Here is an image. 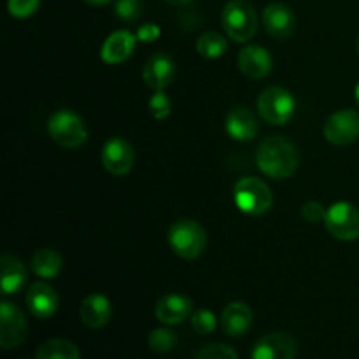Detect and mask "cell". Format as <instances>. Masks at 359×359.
<instances>
[{
	"label": "cell",
	"mask_w": 359,
	"mask_h": 359,
	"mask_svg": "<svg viewBox=\"0 0 359 359\" xmlns=\"http://www.w3.org/2000/svg\"><path fill=\"white\" fill-rule=\"evenodd\" d=\"M256 165L270 179H287L298 170L300 154L287 139L279 135L269 137L256 151Z\"/></svg>",
	"instance_id": "cell-1"
},
{
	"label": "cell",
	"mask_w": 359,
	"mask_h": 359,
	"mask_svg": "<svg viewBox=\"0 0 359 359\" xmlns=\"http://www.w3.org/2000/svg\"><path fill=\"white\" fill-rule=\"evenodd\" d=\"M168 245L182 259H196L207 248V233L193 219H179L168 228Z\"/></svg>",
	"instance_id": "cell-2"
},
{
	"label": "cell",
	"mask_w": 359,
	"mask_h": 359,
	"mask_svg": "<svg viewBox=\"0 0 359 359\" xmlns=\"http://www.w3.org/2000/svg\"><path fill=\"white\" fill-rule=\"evenodd\" d=\"M221 23L228 37L235 42H249L258 30V16L248 0H230L223 7Z\"/></svg>",
	"instance_id": "cell-3"
},
{
	"label": "cell",
	"mask_w": 359,
	"mask_h": 359,
	"mask_svg": "<svg viewBox=\"0 0 359 359\" xmlns=\"http://www.w3.org/2000/svg\"><path fill=\"white\" fill-rule=\"evenodd\" d=\"M233 200L241 212L258 217L269 212L273 196L265 181L258 177H242L233 188Z\"/></svg>",
	"instance_id": "cell-4"
},
{
	"label": "cell",
	"mask_w": 359,
	"mask_h": 359,
	"mask_svg": "<svg viewBox=\"0 0 359 359\" xmlns=\"http://www.w3.org/2000/svg\"><path fill=\"white\" fill-rule=\"evenodd\" d=\"M49 137L58 146L67 149H77L88 140V128L84 119L72 111H56L48 121Z\"/></svg>",
	"instance_id": "cell-5"
},
{
	"label": "cell",
	"mask_w": 359,
	"mask_h": 359,
	"mask_svg": "<svg viewBox=\"0 0 359 359\" xmlns=\"http://www.w3.org/2000/svg\"><path fill=\"white\" fill-rule=\"evenodd\" d=\"M258 111L270 125H286L297 112V100L286 88L270 86L259 95Z\"/></svg>",
	"instance_id": "cell-6"
},
{
	"label": "cell",
	"mask_w": 359,
	"mask_h": 359,
	"mask_svg": "<svg viewBox=\"0 0 359 359\" xmlns=\"http://www.w3.org/2000/svg\"><path fill=\"white\" fill-rule=\"evenodd\" d=\"M326 228L335 238L342 242H354L359 238V210L349 202H337L326 212Z\"/></svg>",
	"instance_id": "cell-7"
},
{
	"label": "cell",
	"mask_w": 359,
	"mask_h": 359,
	"mask_svg": "<svg viewBox=\"0 0 359 359\" xmlns=\"http://www.w3.org/2000/svg\"><path fill=\"white\" fill-rule=\"evenodd\" d=\"M27 319L23 311L11 302L0 304V347L16 349L27 339Z\"/></svg>",
	"instance_id": "cell-8"
},
{
	"label": "cell",
	"mask_w": 359,
	"mask_h": 359,
	"mask_svg": "<svg viewBox=\"0 0 359 359\" xmlns=\"http://www.w3.org/2000/svg\"><path fill=\"white\" fill-rule=\"evenodd\" d=\"M326 140L333 146H349L359 137V112L354 109L337 111L326 119L323 128Z\"/></svg>",
	"instance_id": "cell-9"
},
{
	"label": "cell",
	"mask_w": 359,
	"mask_h": 359,
	"mask_svg": "<svg viewBox=\"0 0 359 359\" xmlns=\"http://www.w3.org/2000/svg\"><path fill=\"white\" fill-rule=\"evenodd\" d=\"M135 163V151L132 144L121 137H112L105 142L102 149V165L111 175L121 177L133 168Z\"/></svg>",
	"instance_id": "cell-10"
},
{
	"label": "cell",
	"mask_w": 359,
	"mask_h": 359,
	"mask_svg": "<svg viewBox=\"0 0 359 359\" xmlns=\"http://www.w3.org/2000/svg\"><path fill=\"white\" fill-rule=\"evenodd\" d=\"M237 63L241 72L249 79H265L273 69V60L269 49L256 44L242 48L237 56Z\"/></svg>",
	"instance_id": "cell-11"
},
{
	"label": "cell",
	"mask_w": 359,
	"mask_h": 359,
	"mask_svg": "<svg viewBox=\"0 0 359 359\" xmlns=\"http://www.w3.org/2000/svg\"><path fill=\"white\" fill-rule=\"evenodd\" d=\"M263 27L273 39H287L297 28V18L291 7L283 2H272L263 9Z\"/></svg>",
	"instance_id": "cell-12"
},
{
	"label": "cell",
	"mask_w": 359,
	"mask_h": 359,
	"mask_svg": "<svg viewBox=\"0 0 359 359\" xmlns=\"http://www.w3.org/2000/svg\"><path fill=\"white\" fill-rule=\"evenodd\" d=\"M297 342L287 333H270L256 342L251 359H294Z\"/></svg>",
	"instance_id": "cell-13"
},
{
	"label": "cell",
	"mask_w": 359,
	"mask_h": 359,
	"mask_svg": "<svg viewBox=\"0 0 359 359\" xmlns=\"http://www.w3.org/2000/svg\"><path fill=\"white\" fill-rule=\"evenodd\" d=\"M175 77V63L165 53H154L149 56L142 69V79L153 91H163Z\"/></svg>",
	"instance_id": "cell-14"
},
{
	"label": "cell",
	"mask_w": 359,
	"mask_h": 359,
	"mask_svg": "<svg viewBox=\"0 0 359 359\" xmlns=\"http://www.w3.org/2000/svg\"><path fill=\"white\" fill-rule=\"evenodd\" d=\"M224 128H226V133L233 140L249 142V140H252L258 135L259 123L256 116L252 114V111H249L244 105H237V107H231L226 112Z\"/></svg>",
	"instance_id": "cell-15"
},
{
	"label": "cell",
	"mask_w": 359,
	"mask_h": 359,
	"mask_svg": "<svg viewBox=\"0 0 359 359\" xmlns=\"http://www.w3.org/2000/svg\"><path fill=\"white\" fill-rule=\"evenodd\" d=\"M154 314H156L158 321L163 323V325L167 326L181 325L182 321L191 318L193 302L191 298L186 297V294H165V297L160 298V302L156 304Z\"/></svg>",
	"instance_id": "cell-16"
},
{
	"label": "cell",
	"mask_w": 359,
	"mask_h": 359,
	"mask_svg": "<svg viewBox=\"0 0 359 359\" xmlns=\"http://www.w3.org/2000/svg\"><path fill=\"white\" fill-rule=\"evenodd\" d=\"M137 46V35L128 30H116L104 41L100 49L102 62L107 65H118L132 56Z\"/></svg>",
	"instance_id": "cell-17"
},
{
	"label": "cell",
	"mask_w": 359,
	"mask_h": 359,
	"mask_svg": "<svg viewBox=\"0 0 359 359\" xmlns=\"http://www.w3.org/2000/svg\"><path fill=\"white\" fill-rule=\"evenodd\" d=\"M27 305L28 311L39 319H49L58 311V294L49 284L34 283L27 290Z\"/></svg>",
	"instance_id": "cell-18"
},
{
	"label": "cell",
	"mask_w": 359,
	"mask_h": 359,
	"mask_svg": "<svg viewBox=\"0 0 359 359\" xmlns=\"http://www.w3.org/2000/svg\"><path fill=\"white\" fill-rule=\"evenodd\" d=\"M252 309L245 302H231L221 314V328L228 337H242L252 325Z\"/></svg>",
	"instance_id": "cell-19"
},
{
	"label": "cell",
	"mask_w": 359,
	"mask_h": 359,
	"mask_svg": "<svg viewBox=\"0 0 359 359\" xmlns=\"http://www.w3.org/2000/svg\"><path fill=\"white\" fill-rule=\"evenodd\" d=\"M81 321L91 330L104 328L112 318V305L105 294L93 293L86 297L79 309Z\"/></svg>",
	"instance_id": "cell-20"
},
{
	"label": "cell",
	"mask_w": 359,
	"mask_h": 359,
	"mask_svg": "<svg viewBox=\"0 0 359 359\" xmlns=\"http://www.w3.org/2000/svg\"><path fill=\"white\" fill-rule=\"evenodd\" d=\"M0 270H2L0 287H2L4 294H14L23 290V286L27 284L28 272L20 258L13 255H4L0 258Z\"/></svg>",
	"instance_id": "cell-21"
},
{
	"label": "cell",
	"mask_w": 359,
	"mask_h": 359,
	"mask_svg": "<svg viewBox=\"0 0 359 359\" xmlns=\"http://www.w3.org/2000/svg\"><path fill=\"white\" fill-rule=\"evenodd\" d=\"M30 266L35 276L49 280L58 277V273L62 272L63 259L60 252L53 251V249H39L34 258H32Z\"/></svg>",
	"instance_id": "cell-22"
},
{
	"label": "cell",
	"mask_w": 359,
	"mask_h": 359,
	"mask_svg": "<svg viewBox=\"0 0 359 359\" xmlns=\"http://www.w3.org/2000/svg\"><path fill=\"white\" fill-rule=\"evenodd\" d=\"M37 359H81L76 344L65 339H51L41 344L35 353Z\"/></svg>",
	"instance_id": "cell-23"
},
{
	"label": "cell",
	"mask_w": 359,
	"mask_h": 359,
	"mask_svg": "<svg viewBox=\"0 0 359 359\" xmlns=\"http://www.w3.org/2000/svg\"><path fill=\"white\" fill-rule=\"evenodd\" d=\"M228 42L217 32H207V34L200 35L196 41V53L207 60H216L226 53Z\"/></svg>",
	"instance_id": "cell-24"
},
{
	"label": "cell",
	"mask_w": 359,
	"mask_h": 359,
	"mask_svg": "<svg viewBox=\"0 0 359 359\" xmlns=\"http://www.w3.org/2000/svg\"><path fill=\"white\" fill-rule=\"evenodd\" d=\"M151 351L158 354H167L177 346V335L170 328H156L149 333L147 339Z\"/></svg>",
	"instance_id": "cell-25"
},
{
	"label": "cell",
	"mask_w": 359,
	"mask_h": 359,
	"mask_svg": "<svg viewBox=\"0 0 359 359\" xmlns=\"http://www.w3.org/2000/svg\"><path fill=\"white\" fill-rule=\"evenodd\" d=\"M147 107H149L151 116H153L156 121H163L170 116L172 112V100L168 98V95L165 91H154L151 95L149 102H147Z\"/></svg>",
	"instance_id": "cell-26"
},
{
	"label": "cell",
	"mask_w": 359,
	"mask_h": 359,
	"mask_svg": "<svg viewBox=\"0 0 359 359\" xmlns=\"http://www.w3.org/2000/svg\"><path fill=\"white\" fill-rule=\"evenodd\" d=\"M114 9L119 20L126 21V23H133V21L142 16L144 6L142 0H118Z\"/></svg>",
	"instance_id": "cell-27"
},
{
	"label": "cell",
	"mask_w": 359,
	"mask_h": 359,
	"mask_svg": "<svg viewBox=\"0 0 359 359\" xmlns=\"http://www.w3.org/2000/svg\"><path fill=\"white\" fill-rule=\"evenodd\" d=\"M191 326L196 333H200V335H209V333H212L214 330H216L217 319L210 311L200 309V311L193 312L191 314Z\"/></svg>",
	"instance_id": "cell-28"
},
{
	"label": "cell",
	"mask_w": 359,
	"mask_h": 359,
	"mask_svg": "<svg viewBox=\"0 0 359 359\" xmlns=\"http://www.w3.org/2000/svg\"><path fill=\"white\" fill-rule=\"evenodd\" d=\"M41 0H7V11L16 20H27L37 13Z\"/></svg>",
	"instance_id": "cell-29"
},
{
	"label": "cell",
	"mask_w": 359,
	"mask_h": 359,
	"mask_svg": "<svg viewBox=\"0 0 359 359\" xmlns=\"http://www.w3.org/2000/svg\"><path fill=\"white\" fill-rule=\"evenodd\" d=\"M193 359H238L233 347L226 344H210L200 349Z\"/></svg>",
	"instance_id": "cell-30"
},
{
	"label": "cell",
	"mask_w": 359,
	"mask_h": 359,
	"mask_svg": "<svg viewBox=\"0 0 359 359\" xmlns=\"http://www.w3.org/2000/svg\"><path fill=\"white\" fill-rule=\"evenodd\" d=\"M326 212H328V209H325V205L319 202H316V200L305 202L304 205H302V217H304L307 223L318 224V223H321V221L325 223Z\"/></svg>",
	"instance_id": "cell-31"
},
{
	"label": "cell",
	"mask_w": 359,
	"mask_h": 359,
	"mask_svg": "<svg viewBox=\"0 0 359 359\" xmlns=\"http://www.w3.org/2000/svg\"><path fill=\"white\" fill-rule=\"evenodd\" d=\"M161 35V28L156 23H144L142 27L137 30V41L144 42V44H151V42L158 41Z\"/></svg>",
	"instance_id": "cell-32"
},
{
	"label": "cell",
	"mask_w": 359,
	"mask_h": 359,
	"mask_svg": "<svg viewBox=\"0 0 359 359\" xmlns=\"http://www.w3.org/2000/svg\"><path fill=\"white\" fill-rule=\"evenodd\" d=\"M84 2L90 4V6H107L112 0H84Z\"/></svg>",
	"instance_id": "cell-33"
},
{
	"label": "cell",
	"mask_w": 359,
	"mask_h": 359,
	"mask_svg": "<svg viewBox=\"0 0 359 359\" xmlns=\"http://www.w3.org/2000/svg\"><path fill=\"white\" fill-rule=\"evenodd\" d=\"M167 2L172 4V6H188L193 0H167Z\"/></svg>",
	"instance_id": "cell-34"
},
{
	"label": "cell",
	"mask_w": 359,
	"mask_h": 359,
	"mask_svg": "<svg viewBox=\"0 0 359 359\" xmlns=\"http://www.w3.org/2000/svg\"><path fill=\"white\" fill-rule=\"evenodd\" d=\"M354 97H356V102H358V105H359V83L356 84V88H354Z\"/></svg>",
	"instance_id": "cell-35"
},
{
	"label": "cell",
	"mask_w": 359,
	"mask_h": 359,
	"mask_svg": "<svg viewBox=\"0 0 359 359\" xmlns=\"http://www.w3.org/2000/svg\"><path fill=\"white\" fill-rule=\"evenodd\" d=\"M358 53H359V41H358Z\"/></svg>",
	"instance_id": "cell-36"
}]
</instances>
